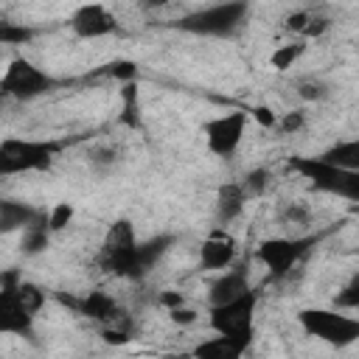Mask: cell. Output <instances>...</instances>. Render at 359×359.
Wrapping results in <instances>:
<instances>
[{"label":"cell","mask_w":359,"mask_h":359,"mask_svg":"<svg viewBox=\"0 0 359 359\" xmlns=\"http://www.w3.org/2000/svg\"><path fill=\"white\" fill-rule=\"evenodd\" d=\"M247 118H250V112H241V109H230V112H224L219 118H210L202 126L208 151L216 154V157L236 154V149L241 146L244 129H247Z\"/></svg>","instance_id":"ba28073f"},{"label":"cell","mask_w":359,"mask_h":359,"mask_svg":"<svg viewBox=\"0 0 359 359\" xmlns=\"http://www.w3.org/2000/svg\"><path fill=\"white\" fill-rule=\"evenodd\" d=\"M250 118H255L264 129H278V115L269 107H252L250 109Z\"/></svg>","instance_id":"836d02e7"},{"label":"cell","mask_w":359,"mask_h":359,"mask_svg":"<svg viewBox=\"0 0 359 359\" xmlns=\"http://www.w3.org/2000/svg\"><path fill=\"white\" fill-rule=\"evenodd\" d=\"M278 219H280V224H286V227H303V224H309V219H311V208L306 205V202H300V199H292V202H286L283 208H280V213H278Z\"/></svg>","instance_id":"7402d4cb"},{"label":"cell","mask_w":359,"mask_h":359,"mask_svg":"<svg viewBox=\"0 0 359 359\" xmlns=\"http://www.w3.org/2000/svg\"><path fill=\"white\" fill-rule=\"evenodd\" d=\"M59 81L50 79L45 70H39L34 62H28L25 56H17L11 59V65L6 67L3 79H0V90L3 95L8 98H17V101H31V98H39L45 93H50Z\"/></svg>","instance_id":"52a82bcc"},{"label":"cell","mask_w":359,"mask_h":359,"mask_svg":"<svg viewBox=\"0 0 359 359\" xmlns=\"http://www.w3.org/2000/svg\"><path fill=\"white\" fill-rule=\"evenodd\" d=\"M236 252H238V241L227 230L216 227L205 236L199 247V264L205 269H227L236 261Z\"/></svg>","instance_id":"4fadbf2b"},{"label":"cell","mask_w":359,"mask_h":359,"mask_svg":"<svg viewBox=\"0 0 359 359\" xmlns=\"http://www.w3.org/2000/svg\"><path fill=\"white\" fill-rule=\"evenodd\" d=\"M252 342V337H227V334H216L205 342H199L194 348V356L199 359H238L247 345Z\"/></svg>","instance_id":"9a60e30c"},{"label":"cell","mask_w":359,"mask_h":359,"mask_svg":"<svg viewBox=\"0 0 359 359\" xmlns=\"http://www.w3.org/2000/svg\"><path fill=\"white\" fill-rule=\"evenodd\" d=\"M168 317H171V323L174 325H191V323H196V309H188L185 303L182 306H177V309H168Z\"/></svg>","instance_id":"d6a6232c"},{"label":"cell","mask_w":359,"mask_h":359,"mask_svg":"<svg viewBox=\"0 0 359 359\" xmlns=\"http://www.w3.org/2000/svg\"><path fill=\"white\" fill-rule=\"evenodd\" d=\"M17 280H20V275L14 269L3 272V278H0V334L34 337V314L14 294Z\"/></svg>","instance_id":"9c48e42d"},{"label":"cell","mask_w":359,"mask_h":359,"mask_svg":"<svg viewBox=\"0 0 359 359\" xmlns=\"http://www.w3.org/2000/svg\"><path fill=\"white\" fill-rule=\"evenodd\" d=\"M309 17H311V11H292V14H286L283 31L286 34H294V36H303V28H306Z\"/></svg>","instance_id":"1f68e13d"},{"label":"cell","mask_w":359,"mask_h":359,"mask_svg":"<svg viewBox=\"0 0 359 359\" xmlns=\"http://www.w3.org/2000/svg\"><path fill=\"white\" fill-rule=\"evenodd\" d=\"M303 53H306V39H303V36H294V39L278 45V48L269 53V65H272L278 73H283V70H289Z\"/></svg>","instance_id":"d6986e66"},{"label":"cell","mask_w":359,"mask_h":359,"mask_svg":"<svg viewBox=\"0 0 359 359\" xmlns=\"http://www.w3.org/2000/svg\"><path fill=\"white\" fill-rule=\"evenodd\" d=\"M334 306L337 309H359V272L351 275V280L337 292Z\"/></svg>","instance_id":"cb8c5ba5"},{"label":"cell","mask_w":359,"mask_h":359,"mask_svg":"<svg viewBox=\"0 0 359 359\" xmlns=\"http://www.w3.org/2000/svg\"><path fill=\"white\" fill-rule=\"evenodd\" d=\"M14 294L20 297V303L31 311V314H36L42 306H45V292L36 286V283H31V280H17V286H14Z\"/></svg>","instance_id":"44dd1931"},{"label":"cell","mask_w":359,"mask_h":359,"mask_svg":"<svg viewBox=\"0 0 359 359\" xmlns=\"http://www.w3.org/2000/svg\"><path fill=\"white\" fill-rule=\"evenodd\" d=\"M160 303H163L165 309H177V306H182L185 300H182L180 292H163V294H160Z\"/></svg>","instance_id":"e575fe53"},{"label":"cell","mask_w":359,"mask_h":359,"mask_svg":"<svg viewBox=\"0 0 359 359\" xmlns=\"http://www.w3.org/2000/svg\"><path fill=\"white\" fill-rule=\"evenodd\" d=\"M101 266L118 278H143L146 269L140 264V241L135 236V224L129 219H115L101 238Z\"/></svg>","instance_id":"6da1fadb"},{"label":"cell","mask_w":359,"mask_h":359,"mask_svg":"<svg viewBox=\"0 0 359 359\" xmlns=\"http://www.w3.org/2000/svg\"><path fill=\"white\" fill-rule=\"evenodd\" d=\"M320 157L328 160V163H334V165L359 171V137H353V140H339V143L328 146Z\"/></svg>","instance_id":"ac0fdd59"},{"label":"cell","mask_w":359,"mask_h":359,"mask_svg":"<svg viewBox=\"0 0 359 359\" xmlns=\"http://www.w3.org/2000/svg\"><path fill=\"white\" fill-rule=\"evenodd\" d=\"M62 151V140H25L6 137L0 143V174H25V171H48Z\"/></svg>","instance_id":"5b68a950"},{"label":"cell","mask_w":359,"mask_h":359,"mask_svg":"<svg viewBox=\"0 0 359 359\" xmlns=\"http://www.w3.org/2000/svg\"><path fill=\"white\" fill-rule=\"evenodd\" d=\"M297 323L300 328L331 345V348H348L353 342H359V317L345 314V309H300L297 311Z\"/></svg>","instance_id":"3957f363"},{"label":"cell","mask_w":359,"mask_h":359,"mask_svg":"<svg viewBox=\"0 0 359 359\" xmlns=\"http://www.w3.org/2000/svg\"><path fill=\"white\" fill-rule=\"evenodd\" d=\"M297 95H300L303 101H320V98H325V95H328V87H325L323 81L306 79V81H300V84H297Z\"/></svg>","instance_id":"83f0119b"},{"label":"cell","mask_w":359,"mask_h":359,"mask_svg":"<svg viewBox=\"0 0 359 359\" xmlns=\"http://www.w3.org/2000/svg\"><path fill=\"white\" fill-rule=\"evenodd\" d=\"M306 126V112L303 109H292V112H286L280 121H278V129L283 132V135H294V132H300Z\"/></svg>","instance_id":"f1b7e54d"},{"label":"cell","mask_w":359,"mask_h":359,"mask_svg":"<svg viewBox=\"0 0 359 359\" xmlns=\"http://www.w3.org/2000/svg\"><path fill=\"white\" fill-rule=\"evenodd\" d=\"M73 213H76V210H73L70 202H59V205H53V208L48 210V224H50V230H53V233L65 230V227L70 224Z\"/></svg>","instance_id":"d4e9b609"},{"label":"cell","mask_w":359,"mask_h":359,"mask_svg":"<svg viewBox=\"0 0 359 359\" xmlns=\"http://www.w3.org/2000/svg\"><path fill=\"white\" fill-rule=\"evenodd\" d=\"M171 0H137V6L143 8V11H154V8H165Z\"/></svg>","instance_id":"d590c367"},{"label":"cell","mask_w":359,"mask_h":359,"mask_svg":"<svg viewBox=\"0 0 359 359\" xmlns=\"http://www.w3.org/2000/svg\"><path fill=\"white\" fill-rule=\"evenodd\" d=\"M104 73L126 84V81H135V79H137V65H135V62H126V59H118V62L107 65V70H104Z\"/></svg>","instance_id":"484cf974"},{"label":"cell","mask_w":359,"mask_h":359,"mask_svg":"<svg viewBox=\"0 0 359 359\" xmlns=\"http://www.w3.org/2000/svg\"><path fill=\"white\" fill-rule=\"evenodd\" d=\"M244 202H247V191H244L241 182H224V185H219V191H216V219L222 224L238 219L241 210H244Z\"/></svg>","instance_id":"e0dca14e"},{"label":"cell","mask_w":359,"mask_h":359,"mask_svg":"<svg viewBox=\"0 0 359 359\" xmlns=\"http://www.w3.org/2000/svg\"><path fill=\"white\" fill-rule=\"evenodd\" d=\"M48 216V210L25 205V202H14V199H3L0 202V233H14V230H25L36 222H42Z\"/></svg>","instance_id":"5bb4252c"},{"label":"cell","mask_w":359,"mask_h":359,"mask_svg":"<svg viewBox=\"0 0 359 359\" xmlns=\"http://www.w3.org/2000/svg\"><path fill=\"white\" fill-rule=\"evenodd\" d=\"M314 238H289V236H275V238H264L258 244V261L269 269L272 278H283L292 272V266L303 258V252L309 250Z\"/></svg>","instance_id":"30bf717a"},{"label":"cell","mask_w":359,"mask_h":359,"mask_svg":"<svg viewBox=\"0 0 359 359\" xmlns=\"http://www.w3.org/2000/svg\"><path fill=\"white\" fill-rule=\"evenodd\" d=\"M34 34L28 31V28H14L11 22H3V28H0V39H3V45H22L25 39H31Z\"/></svg>","instance_id":"4dcf8cb0"},{"label":"cell","mask_w":359,"mask_h":359,"mask_svg":"<svg viewBox=\"0 0 359 359\" xmlns=\"http://www.w3.org/2000/svg\"><path fill=\"white\" fill-rule=\"evenodd\" d=\"M328 28H331V20H328V17L311 14L309 22H306V28H303V39H317V36H323Z\"/></svg>","instance_id":"f546056e"},{"label":"cell","mask_w":359,"mask_h":359,"mask_svg":"<svg viewBox=\"0 0 359 359\" xmlns=\"http://www.w3.org/2000/svg\"><path fill=\"white\" fill-rule=\"evenodd\" d=\"M70 31L79 39H101L118 31V20L104 3H84L70 14Z\"/></svg>","instance_id":"8fae6325"},{"label":"cell","mask_w":359,"mask_h":359,"mask_svg":"<svg viewBox=\"0 0 359 359\" xmlns=\"http://www.w3.org/2000/svg\"><path fill=\"white\" fill-rule=\"evenodd\" d=\"M266 180H269V174L264 171V168H255V171H250L247 177H244V191H247V199L250 196H261L264 194V188H266Z\"/></svg>","instance_id":"4316f807"},{"label":"cell","mask_w":359,"mask_h":359,"mask_svg":"<svg viewBox=\"0 0 359 359\" xmlns=\"http://www.w3.org/2000/svg\"><path fill=\"white\" fill-rule=\"evenodd\" d=\"M250 278H247V269H224L208 289V303L210 306H219V303H227L244 292H250Z\"/></svg>","instance_id":"2e32d148"},{"label":"cell","mask_w":359,"mask_h":359,"mask_svg":"<svg viewBox=\"0 0 359 359\" xmlns=\"http://www.w3.org/2000/svg\"><path fill=\"white\" fill-rule=\"evenodd\" d=\"M62 303L73 306L79 314L101 323V325H112V328H123L126 331V320L121 306L107 294V292H90L84 297H62Z\"/></svg>","instance_id":"7c38bea8"},{"label":"cell","mask_w":359,"mask_h":359,"mask_svg":"<svg viewBox=\"0 0 359 359\" xmlns=\"http://www.w3.org/2000/svg\"><path fill=\"white\" fill-rule=\"evenodd\" d=\"M121 121H123L129 129L140 126V115H137V87H135L132 81H126V87H123V115H121Z\"/></svg>","instance_id":"603a6c76"},{"label":"cell","mask_w":359,"mask_h":359,"mask_svg":"<svg viewBox=\"0 0 359 359\" xmlns=\"http://www.w3.org/2000/svg\"><path fill=\"white\" fill-rule=\"evenodd\" d=\"M247 11H250L247 0H222V3H213V6H205V8H196L180 17L174 25L196 36H230L233 31L241 28Z\"/></svg>","instance_id":"277c9868"},{"label":"cell","mask_w":359,"mask_h":359,"mask_svg":"<svg viewBox=\"0 0 359 359\" xmlns=\"http://www.w3.org/2000/svg\"><path fill=\"white\" fill-rule=\"evenodd\" d=\"M289 168L297 171L303 180H309L317 191L334 194L348 202H359V171L334 165L323 157H292Z\"/></svg>","instance_id":"7a4b0ae2"},{"label":"cell","mask_w":359,"mask_h":359,"mask_svg":"<svg viewBox=\"0 0 359 359\" xmlns=\"http://www.w3.org/2000/svg\"><path fill=\"white\" fill-rule=\"evenodd\" d=\"M255 306H258V292L250 289L227 303L210 306L208 311V325L213 334H227V337H252L255 325Z\"/></svg>","instance_id":"8992f818"},{"label":"cell","mask_w":359,"mask_h":359,"mask_svg":"<svg viewBox=\"0 0 359 359\" xmlns=\"http://www.w3.org/2000/svg\"><path fill=\"white\" fill-rule=\"evenodd\" d=\"M118 160H121V151H118V146H112V143H98V146H93V149L87 151V163H90L93 168H98V171H109Z\"/></svg>","instance_id":"ffe728a7"}]
</instances>
